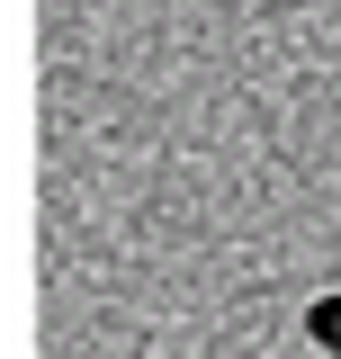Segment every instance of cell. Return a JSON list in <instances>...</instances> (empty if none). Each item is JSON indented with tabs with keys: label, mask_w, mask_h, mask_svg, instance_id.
Returning a JSON list of instances; mask_svg holds the SVG:
<instances>
[{
	"label": "cell",
	"mask_w": 341,
	"mask_h": 359,
	"mask_svg": "<svg viewBox=\"0 0 341 359\" xmlns=\"http://www.w3.org/2000/svg\"><path fill=\"white\" fill-rule=\"evenodd\" d=\"M314 341H323V351H341V297H323V306H314Z\"/></svg>",
	"instance_id": "6da1fadb"
}]
</instances>
